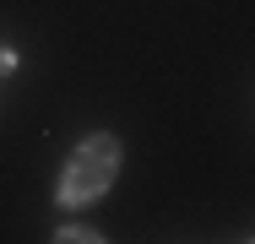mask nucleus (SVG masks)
Masks as SVG:
<instances>
[{
	"label": "nucleus",
	"mask_w": 255,
	"mask_h": 244,
	"mask_svg": "<svg viewBox=\"0 0 255 244\" xmlns=\"http://www.w3.org/2000/svg\"><path fill=\"white\" fill-rule=\"evenodd\" d=\"M114 168H120V146H114V136H93V141H82V146H76V157L65 163V174H60V201H65V206H87L93 195L109 190Z\"/></svg>",
	"instance_id": "nucleus-1"
},
{
	"label": "nucleus",
	"mask_w": 255,
	"mask_h": 244,
	"mask_svg": "<svg viewBox=\"0 0 255 244\" xmlns=\"http://www.w3.org/2000/svg\"><path fill=\"white\" fill-rule=\"evenodd\" d=\"M11 65H16V54H11V49H0V71H11Z\"/></svg>",
	"instance_id": "nucleus-2"
}]
</instances>
